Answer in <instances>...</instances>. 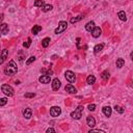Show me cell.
I'll list each match as a JSON object with an SVG mask.
<instances>
[{
    "label": "cell",
    "instance_id": "4fadbf2b",
    "mask_svg": "<svg viewBox=\"0 0 133 133\" xmlns=\"http://www.w3.org/2000/svg\"><path fill=\"white\" fill-rule=\"evenodd\" d=\"M23 115L25 118H30L31 115H32V110H31L30 108H25V109L23 110Z\"/></svg>",
    "mask_w": 133,
    "mask_h": 133
},
{
    "label": "cell",
    "instance_id": "277c9868",
    "mask_svg": "<svg viewBox=\"0 0 133 133\" xmlns=\"http://www.w3.org/2000/svg\"><path fill=\"white\" fill-rule=\"evenodd\" d=\"M67 27H68V23L66 22V21H60V22L58 23V27L55 29L54 32L56 33V34H59V33L64 32V31L67 29Z\"/></svg>",
    "mask_w": 133,
    "mask_h": 133
},
{
    "label": "cell",
    "instance_id": "4dcf8cb0",
    "mask_svg": "<svg viewBox=\"0 0 133 133\" xmlns=\"http://www.w3.org/2000/svg\"><path fill=\"white\" fill-rule=\"evenodd\" d=\"M33 97H35L34 93H26L25 94V98H33Z\"/></svg>",
    "mask_w": 133,
    "mask_h": 133
},
{
    "label": "cell",
    "instance_id": "ffe728a7",
    "mask_svg": "<svg viewBox=\"0 0 133 133\" xmlns=\"http://www.w3.org/2000/svg\"><path fill=\"white\" fill-rule=\"evenodd\" d=\"M103 48H104V45L103 44H98V45L95 46V48H94V51H95V53H99V52L102 51Z\"/></svg>",
    "mask_w": 133,
    "mask_h": 133
},
{
    "label": "cell",
    "instance_id": "8992f818",
    "mask_svg": "<svg viewBox=\"0 0 133 133\" xmlns=\"http://www.w3.org/2000/svg\"><path fill=\"white\" fill-rule=\"evenodd\" d=\"M61 113V108L59 107V106H53V107L50 108V114H51V117H58V115Z\"/></svg>",
    "mask_w": 133,
    "mask_h": 133
},
{
    "label": "cell",
    "instance_id": "4316f807",
    "mask_svg": "<svg viewBox=\"0 0 133 133\" xmlns=\"http://www.w3.org/2000/svg\"><path fill=\"white\" fill-rule=\"evenodd\" d=\"M82 18H83L82 16H78V17H76V18H72V19H71V23H76V22H78V21H80Z\"/></svg>",
    "mask_w": 133,
    "mask_h": 133
},
{
    "label": "cell",
    "instance_id": "cb8c5ba5",
    "mask_svg": "<svg viewBox=\"0 0 133 133\" xmlns=\"http://www.w3.org/2000/svg\"><path fill=\"white\" fill-rule=\"evenodd\" d=\"M109 76H110V74H109V72L108 71H104L101 73V78L104 79V80H107L108 78H109Z\"/></svg>",
    "mask_w": 133,
    "mask_h": 133
},
{
    "label": "cell",
    "instance_id": "d4e9b609",
    "mask_svg": "<svg viewBox=\"0 0 133 133\" xmlns=\"http://www.w3.org/2000/svg\"><path fill=\"white\" fill-rule=\"evenodd\" d=\"M49 44H50V38H45L44 40L42 41V46L44 48H47L48 46H49Z\"/></svg>",
    "mask_w": 133,
    "mask_h": 133
},
{
    "label": "cell",
    "instance_id": "d6a6232c",
    "mask_svg": "<svg viewBox=\"0 0 133 133\" xmlns=\"http://www.w3.org/2000/svg\"><path fill=\"white\" fill-rule=\"evenodd\" d=\"M93 132H98V133H104V131H102V130H98V129H91V130H89V133H93Z\"/></svg>",
    "mask_w": 133,
    "mask_h": 133
},
{
    "label": "cell",
    "instance_id": "8fae6325",
    "mask_svg": "<svg viewBox=\"0 0 133 133\" xmlns=\"http://www.w3.org/2000/svg\"><path fill=\"white\" fill-rule=\"evenodd\" d=\"M101 33H102V30H101L100 27H95L94 30L91 31V35H93L94 38H99L101 35Z\"/></svg>",
    "mask_w": 133,
    "mask_h": 133
},
{
    "label": "cell",
    "instance_id": "836d02e7",
    "mask_svg": "<svg viewBox=\"0 0 133 133\" xmlns=\"http://www.w3.org/2000/svg\"><path fill=\"white\" fill-rule=\"evenodd\" d=\"M50 132H55V130L53 129V128H49V129H47V133H50Z\"/></svg>",
    "mask_w": 133,
    "mask_h": 133
},
{
    "label": "cell",
    "instance_id": "7a4b0ae2",
    "mask_svg": "<svg viewBox=\"0 0 133 133\" xmlns=\"http://www.w3.org/2000/svg\"><path fill=\"white\" fill-rule=\"evenodd\" d=\"M1 91H3V94H5V95L8 97L14 96V88L11 87V85H8V84H2Z\"/></svg>",
    "mask_w": 133,
    "mask_h": 133
},
{
    "label": "cell",
    "instance_id": "ba28073f",
    "mask_svg": "<svg viewBox=\"0 0 133 133\" xmlns=\"http://www.w3.org/2000/svg\"><path fill=\"white\" fill-rule=\"evenodd\" d=\"M38 81H40L41 83L47 84V83H50V81H51V78H50L49 75H42V76L38 78Z\"/></svg>",
    "mask_w": 133,
    "mask_h": 133
},
{
    "label": "cell",
    "instance_id": "5b68a950",
    "mask_svg": "<svg viewBox=\"0 0 133 133\" xmlns=\"http://www.w3.org/2000/svg\"><path fill=\"white\" fill-rule=\"evenodd\" d=\"M65 77H66L67 81H69L70 83H73V82H75V80H76V75L72 71H67L66 74H65Z\"/></svg>",
    "mask_w": 133,
    "mask_h": 133
},
{
    "label": "cell",
    "instance_id": "1f68e13d",
    "mask_svg": "<svg viewBox=\"0 0 133 133\" xmlns=\"http://www.w3.org/2000/svg\"><path fill=\"white\" fill-rule=\"evenodd\" d=\"M88 109L91 111H94L96 109V105H95V104H89V105H88Z\"/></svg>",
    "mask_w": 133,
    "mask_h": 133
},
{
    "label": "cell",
    "instance_id": "d6986e66",
    "mask_svg": "<svg viewBox=\"0 0 133 133\" xmlns=\"http://www.w3.org/2000/svg\"><path fill=\"white\" fill-rule=\"evenodd\" d=\"M115 65H117V67L118 68V69H121V68L124 67L125 60L123 59V58H118V59H117V62H115Z\"/></svg>",
    "mask_w": 133,
    "mask_h": 133
},
{
    "label": "cell",
    "instance_id": "52a82bcc",
    "mask_svg": "<svg viewBox=\"0 0 133 133\" xmlns=\"http://www.w3.org/2000/svg\"><path fill=\"white\" fill-rule=\"evenodd\" d=\"M60 85H61V82L59 81L58 78H55V79H53V80H52V88H53V91H58L59 87H60Z\"/></svg>",
    "mask_w": 133,
    "mask_h": 133
},
{
    "label": "cell",
    "instance_id": "603a6c76",
    "mask_svg": "<svg viewBox=\"0 0 133 133\" xmlns=\"http://www.w3.org/2000/svg\"><path fill=\"white\" fill-rule=\"evenodd\" d=\"M52 8H53V6L51 5V4H45V5L42 8V11H44V13H47V11H51Z\"/></svg>",
    "mask_w": 133,
    "mask_h": 133
},
{
    "label": "cell",
    "instance_id": "7402d4cb",
    "mask_svg": "<svg viewBox=\"0 0 133 133\" xmlns=\"http://www.w3.org/2000/svg\"><path fill=\"white\" fill-rule=\"evenodd\" d=\"M44 5H45L44 0H35L34 1V6H37V8H43Z\"/></svg>",
    "mask_w": 133,
    "mask_h": 133
},
{
    "label": "cell",
    "instance_id": "5bb4252c",
    "mask_svg": "<svg viewBox=\"0 0 133 133\" xmlns=\"http://www.w3.org/2000/svg\"><path fill=\"white\" fill-rule=\"evenodd\" d=\"M95 27H96V26H95V22H94V21H91V22H88V23L85 25V29L87 30L88 32H91Z\"/></svg>",
    "mask_w": 133,
    "mask_h": 133
},
{
    "label": "cell",
    "instance_id": "2e32d148",
    "mask_svg": "<svg viewBox=\"0 0 133 133\" xmlns=\"http://www.w3.org/2000/svg\"><path fill=\"white\" fill-rule=\"evenodd\" d=\"M8 25L5 23H2L1 25V33L2 34H6V33H8Z\"/></svg>",
    "mask_w": 133,
    "mask_h": 133
},
{
    "label": "cell",
    "instance_id": "30bf717a",
    "mask_svg": "<svg viewBox=\"0 0 133 133\" xmlns=\"http://www.w3.org/2000/svg\"><path fill=\"white\" fill-rule=\"evenodd\" d=\"M102 111L104 113V115L107 118H109L111 115V113H112V109H111L110 106H104V107L102 108Z\"/></svg>",
    "mask_w": 133,
    "mask_h": 133
},
{
    "label": "cell",
    "instance_id": "e0dca14e",
    "mask_svg": "<svg viewBox=\"0 0 133 133\" xmlns=\"http://www.w3.org/2000/svg\"><path fill=\"white\" fill-rule=\"evenodd\" d=\"M86 82H87V84L91 85V84H94L96 82V77L94 75H89L87 78H86Z\"/></svg>",
    "mask_w": 133,
    "mask_h": 133
},
{
    "label": "cell",
    "instance_id": "9a60e30c",
    "mask_svg": "<svg viewBox=\"0 0 133 133\" xmlns=\"http://www.w3.org/2000/svg\"><path fill=\"white\" fill-rule=\"evenodd\" d=\"M8 51L6 49H3L1 52V60H0V64H3L4 60L8 58Z\"/></svg>",
    "mask_w": 133,
    "mask_h": 133
},
{
    "label": "cell",
    "instance_id": "9c48e42d",
    "mask_svg": "<svg viewBox=\"0 0 133 133\" xmlns=\"http://www.w3.org/2000/svg\"><path fill=\"white\" fill-rule=\"evenodd\" d=\"M86 124H87L88 127L94 128V127L96 126V120H95V118H93V117H91V115H88V117L86 118Z\"/></svg>",
    "mask_w": 133,
    "mask_h": 133
},
{
    "label": "cell",
    "instance_id": "7c38bea8",
    "mask_svg": "<svg viewBox=\"0 0 133 133\" xmlns=\"http://www.w3.org/2000/svg\"><path fill=\"white\" fill-rule=\"evenodd\" d=\"M65 89L68 91L69 94H76L77 93V89L74 87L72 84H67L66 87H65Z\"/></svg>",
    "mask_w": 133,
    "mask_h": 133
},
{
    "label": "cell",
    "instance_id": "6da1fadb",
    "mask_svg": "<svg viewBox=\"0 0 133 133\" xmlns=\"http://www.w3.org/2000/svg\"><path fill=\"white\" fill-rule=\"evenodd\" d=\"M17 72H18V68H17L16 62L14 61V60H11L9 64L8 65V67L4 70V73H5V75H8V76H13Z\"/></svg>",
    "mask_w": 133,
    "mask_h": 133
},
{
    "label": "cell",
    "instance_id": "83f0119b",
    "mask_svg": "<svg viewBox=\"0 0 133 133\" xmlns=\"http://www.w3.org/2000/svg\"><path fill=\"white\" fill-rule=\"evenodd\" d=\"M34 60H35V57H34V56H30L29 58L26 60V65H27V66H29V65H30V64H32V62L34 61Z\"/></svg>",
    "mask_w": 133,
    "mask_h": 133
},
{
    "label": "cell",
    "instance_id": "f1b7e54d",
    "mask_svg": "<svg viewBox=\"0 0 133 133\" xmlns=\"http://www.w3.org/2000/svg\"><path fill=\"white\" fill-rule=\"evenodd\" d=\"M30 45H31V38H27V41H26V42L23 44V46H24L25 48H29V46H30Z\"/></svg>",
    "mask_w": 133,
    "mask_h": 133
},
{
    "label": "cell",
    "instance_id": "44dd1931",
    "mask_svg": "<svg viewBox=\"0 0 133 133\" xmlns=\"http://www.w3.org/2000/svg\"><path fill=\"white\" fill-rule=\"evenodd\" d=\"M41 30H42V27H41L40 25H34V26H33V28H32V30H31V31H32L33 34H38V33L40 32Z\"/></svg>",
    "mask_w": 133,
    "mask_h": 133
},
{
    "label": "cell",
    "instance_id": "f546056e",
    "mask_svg": "<svg viewBox=\"0 0 133 133\" xmlns=\"http://www.w3.org/2000/svg\"><path fill=\"white\" fill-rule=\"evenodd\" d=\"M6 102H8V99H6V98L0 99V106H4L6 104Z\"/></svg>",
    "mask_w": 133,
    "mask_h": 133
},
{
    "label": "cell",
    "instance_id": "ac0fdd59",
    "mask_svg": "<svg viewBox=\"0 0 133 133\" xmlns=\"http://www.w3.org/2000/svg\"><path fill=\"white\" fill-rule=\"evenodd\" d=\"M118 17L120 18L121 21H127V17H126L125 11H118Z\"/></svg>",
    "mask_w": 133,
    "mask_h": 133
},
{
    "label": "cell",
    "instance_id": "e575fe53",
    "mask_svg": "<svg viewBox=\"0 0 133 133\" xmlns=\"http://www.w3.org/2000/svg\"><path fill=\"white\" fill-rule=\"evenodd\" d=\"M130 57H131V59L133 60V51L131 52V54H130Z\"/></svg>",
    "mask_w": 133,
    "mask_h": 133
},
{
    "label": "cell",
    "instance_id": "3957f363",
    "mask_svg": "<svg viewBox=\"0 0 133 133\" xmlns=\"http://www.w3.org/2000/svg\"><path fill=\"white\" fill-rule=\"evenodd\" d=\"M83 108L84 107H83V106H81V105L78 106L77 109L71 113V117L73 118H75V120H79V118L82 117V110H83Z\"/></svg>",
    "mask_w": 133,
    "mask_h": 133
},
{
    "label": "cell",
    "instance_id": "484cf974",
    "mask_svg": "<svg viewBox=\"0 0 133 133\" xmlns=\"http://www.w3.org/2000/svg\"><path fill=\"white\" fill-rule=\"evenodd\" d=\"M114 109H115V111L117 112H118V113H124V108H122L121 106H118V105H115L114 106Z\"/></svg>",
    "mask_w": 133,
    "mask_h": 133
}]
</instances>
